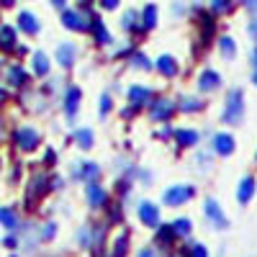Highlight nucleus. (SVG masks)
Wrapping results in <instances>:
<instances>
[{"mask_svg": "<svg viewBox=\"0 0 257 257\" xmlns=\"http://www.w3.org/2000/svg\"><path fill=\"white\" fill-rule=\"evenodd\" d=\"M242 113H244L242 90H231V93L226 95V105H224V113H221V118H224L226 123H237V121L242 118Z\"/></svg>", "mask_w": 257, "mask_h": 257, "instance_id": "nucleus-1", "label": "nucleus"}, {"mask_svg": "<svg viewBox=\"0 0 257 257\" xmlns=\"http://www.w3.org/2000/svg\"><path fill=\"white\" fill-rule=\"evenodd\" d=\"M13 142L18 144V149H21V152H31V149L39 144V134L34 132L31 126H21V128H16Z\"/></svg>", "mask_w": 257, "mask_h": 257, "instance_id": "nucleus-2", "label": "nucleus"}, {"mask_svg": "<svg viewBox=\"0 0 257 257\" xmlns=\"http://www.w3.org/2000/svg\"><path fill=\"white\" fill-rule=\"evenodd\" d=\"M188 198H193V188H190V185H175V188L165 190V196H162V201H165L167 206H180V203H185Z\"/></svg>", "mask_w": 257, "mask_h": 257, "instance_id": "nucleus-3", "label": "nucleus"}, {"mask_svg": "<svg viewBox=\"0 0 257 257\" xmlns=\"http://www.w3.org/2000/svg\"><path fill=\"white\" fill-rule=\"evenodd\" d=\"M62 24L67 26V29H72V31H85V29H90L88 21H85L80 13H75V11H64V13H62Z\"/></svg>", "mask_w": 257, "mask_h": 257, "instance_id": "nucleus-4", "label": "nucleus"}, {"mask_svg": "<svg viewBox=\"0 0 257 257\" xmlns=\"http://www.w3.org/2000/svg\"><path fill=\"white\" fill-rule=\"evenodd\" d=\"M139 219H142V224H147V226H157V224H160V211H157V206H155V203H142V206H139Z\"/></svg>", "mask_w": 257, "mask_h": 257, "instance_id": "nucleus-5", "label": "nucleus"}, {"mask_svg": "<svg viewBox=\"0 0 257 257\" xmlns=\"http://www.w3.org/2000/svg\"><path fill=\"white\" fill-rule=\"evenodd\" d=\"M203 211H206V216L216 224V226H226V219H224V213H221V208H219V203L213 201V198H208L206 203H203Z\"/></svg>", "mask_w": 257, "mask_h": 257, "instance_id": "nucleus-6", "label": "nucleus"}, {"mask_svg": "<svg viewBox=\"0 0 257 257\" xmlns=\"http://www.w3.org/2000/svg\"><path fill=\"white\" fill-rule=\"evenodd\" d=\"M0 49L3 52L16 49V29L8 24H0Z\"/></svg>", "mask_w": 257, "mask_h": 257, "instance_id": "nucleus-7", "label": "nucleus"}, {"mask_svg": "<svg viewBox=\"0 0 257 257\" xmlns=\"http://www.w3.org/2000/svg\"><path fill=\"white\" fill-rule=\"evenodd\" d=\"M77 105H80V88H70L67 98H64V113H67V118H72L77 113Z\"/></svg>", "mask_w": 257, "mask_h": 257, "instance_id": "nucleus-8", "label": "nucleus"}, {"mask_svg": "<svg viewBox=\"0 0 257 257\" xmlns=\"http://www.w3.org/2000/svg\"><path fill=\"white\" fill-rule=\"evenodd\" d=\"M44 193H47V178L44 175H36L31 180V185H29V203H34L39 196H44Z\"/></svg>", "mask_w": 257, "mask_h": 257, "instance_id": "nucleus-9", "label": "nucleus"}, {"mask_svg": "<svg viewBox=\"0 0 257 257\" xmlns=\"http://www.w3.org/2000/svg\"><path fill=\"white\" fill-rule=\"evenodd\" d=\"M18 26L24 29L26 34H36V31H39V21H36V16H34V13L24 11V13L18 16Z\"/></svg>", "mask_w": 257, "mask_h": 257, "instance_id": "nucleus-10", "label": "nucleus"}, {"mask_svg": "<svg viewBox=\"0 0 257 257\" xmlns=\"http://www.w3.org/2000/svg\"><path fill=\"white\" fill-rule=\"evenodd\" d=\"M57 59L62 67H72V62H75V44H62L57 49Z\"/></svg>", "mask_w": 257, "mask_h": 257, "instance_id": "nucleus-11", "label": "nucleus"}, {"mask_svg": "<svg viewBox=\"0 0 257 257\" xmlns=\"http://www.w3.org/2000/svg\"><path fill=\"white\" fill-rule=\"evenodd\" d=\"M254 196V178H242V183H239V193H237V198H239V203H247L249 198Z\"/></svg>", "mask_w": 257, "mask_h": 257, "instance_id": "nucleus-12", "label": "nucleus"}, {"mask_svg": "<svg viewBox=\"0 0 257 257\" xmlns=\"http://www.w3.org/2000/svg\"><path fill=\"white\" fill-rule=\"evenodd\" d=\"M213 149H216L219 155H231L234 152V139L229 134H219L216 139H213Z\"/></svg>", "mask_w": 257, "mask_h": 257, "instance_id": "nucleus-13", "label": "nucleus"}, {"mask_svg": "<svg viewBox=\"0 0 257 257\" xmlns=\"http://www.w3.org/2000/svg\"><path fill=\"white\" fill-rule=\"evenodd\" d=\"M85 196H88L90 206H103V203H105V190H103L100 185H95V183H90V185H88Z\"/></svg>", "mask_w": 257, "mask_h": 257, "instance_id": "nucleus-14", "label": "nucleus"}, {"mask_svg": "<svg viewBox=\"0 0 257 257\" xmlns=\"http://www.w3.org/2000/svg\"><path fill=\"white\" fill-rule=\"evenodd\" d=\"M6 72H8V82L13 85V88H21V85L26 82V72L18 67V64H8L6 67Z\"/></svg>", "mask_w": 257, "mask_h": 257, "instance_id": "nucleus-15", "label": "nucleus"}, {"mask_svg": "<svg viewBox=\"0 0 257 257\" xmlns=\"http://www.w3.org/2000/svg\"><path fill=\"white\" fill-rule=\"evenodd\" d=\"M157 70H160L162 75H167V77H175V75H178V64H175L173 57H165V54H162V57L157 59Z\"/></svg>", "mask_w": 257, "mask_h": 257, "instance_id": "nucleus-16", "label": "nucleus"}, {"mask_svg": "<svg viewBox=\"0 0 257 257\" xmlns=\"http://www.w3.org/2000/svg\"><path fill=\"white\" fill-rule=\"evenodd\" d=\"M170 113H173V103H170V100H157V103L152 105V118H155V121H162V118H167Z\"/></svg>", "mask_w": 257, "mask_h": 257, "instance_id": "nucleus-17", "label": "nucleus"}, {"mask_svg": "<svg viewBox=\"0 0 257 257\" xmlns=\"http://www.w3.org/2000/svg\"><path fill=\"white\" fill-rule=\"evenodd\" d=\"M128 100H132L134 105H144L149 100V90L142 88V85H134V88H128Z\"/></svg>", "mask_w": 257, "mask_h": 257, "instance_id": "nucleus-18", "label": "nucleus"}, {"mask_svg": "<svg viewBox=\"0 0 257 257\" xmlns=\"http://www.w3.org/2000/svg\"><path fill=\"white\" fill-rule=\"evenodd\" d=\"M155 26H157V8L147 6L142 13V29H155Z\"/></svg>", "mask_w": 257, "mask_h": 257, "instance_id": "nucleus-19", "label": "nucleus"}, {"mask_svg": "<svg viewBox=\"0 0 257 257\" xmlns=\"http://www.w3.org/2000/svg\"><path fill=\"white\" fill-rule=\"evenodd\" d=\"M213 88H219V75L213 70H206L201 75V90H213Z\"/></svg>", "mask_w": 257, "mask_h": 257, "instance_id": "nucleus-20", "label": "nucleus"}, {"mask_svg": "<svg viewBox=\"0 0 257 257\" xmlns=\"http://www.w3.org/2000/svg\"><path fill=\"white\" fill-rule=\"evenodd\" d=\"M0 224H3L6 229H16L18 226V216L13 208H0Z\"/></svg>", "mask_w": 257, "mask_h": 257, "instance_id": "nucleus-21", "label": "nucleus"}, {"mask_svg": "<svg viewBox=\"0 0 257 257\" xmlns=\"http://www.w3.org/2000/svg\"><path fill=\"white\" fill-rule=\"evenodd\" d=\"M90 29L95 31V41H98V44H108V41H111L108 31H105V26L100 24L98 18H93V24H90Z\"/></svg>", "mask_w": 257, "mask_h": 257, "instance_id": "nucleus-22", "label": "nucleus"}, {"mask_svg": "<svg viewBox=\"0 0 257 257\" xmlns=\"http://www.w3.org/2000/svg\"><path fill=\"white\" fill-rule=\"evenodd\" d=\"M34 72H36V75H47V72H49V59H47V54H41V52L34 54Z\"/></svg>", "mask_w": 257, "mask_h": 257, "instance_id": "nucleus-23", "label": "nucleus"}, {"mask_svg": "<svg viewBox=\"0 0 257 257\" xmlns=\"http://www.w3.org/2000/svg\"><path fill=\"white\" fill-rule=\"evenodd\" d=\"M75 139L82 149H90L93 147V134H90V128H77L75 132Z\"/></svg>", "mask_w": 257, "mask_h": 257, "instance_id": "nucleus-24", "label": "nucleus"}, {"mask_svg": "<svg viewBox=\"0 0 257 257\" xmlns=\"http://www.w3.org/2000/svg\"><path fill=\"white\" fill-rule=\"evenodd\" d=\"M175 137H178V142H180L183 147H190V144H196V142H198V134H196V132H190V128H180Z\"/></svg>", "mask_w": 257, "mask_h": 257, "instance_id": "nucleus-25", "label": "nucleus"}, {"mask_svg": "<svg viewBox=\"0 0 257 257\" xmlns=\"http://www.w3.org/2000/svg\"><path fill=\"white\" fill-rule=\"evenodd\" d=\"M100 175V167L95 162H85L82 165V180H95Z\"/></svg>", "mask_w": 257, "mask_h": 257, "instance_id": "nucleus-26", "label": "nucleus"}, {"mask_svg": "<svg viewBox=\"0 0 257 257\" xmlns=\"http://www.w3.org/2000/svg\"><path fill=\"white\" fill-rule=\"evenodd\" d=\"M173 234H178V237H188L190 234V221L188 219H178L173 224Z\"/></svg>", "mask_w": 257, "mask_h": 257, "instance_id": "nucleus-27", "label": "nucleus"}, {"mask_svg": "<svg viewBox=\"0 0 257 257\" xmlns=\"http://www.w3.org/2000/svg\"><path fill=\"white\" fill-rule=\"evenodd\" d=\"M198 108H201V100H198V98H183V100H180V111L193 113V111H198Z\"/></svg>", "mask_w": 257, "mask_h": 257, "instance_id": "nucleus-28", "label": "nucleus"}, {"mask_svg": "<svg viewBox=\"0 0 257 257\" xmlns=\"http://www.w3.org/2000/svg\"><path fill=\"white\" fill-rule=\"evenodd\" d=\"M221 54H224L226 59H234V54H237V49H234V41H231L229 36L221 39Z\"/></svg>", "mask_w": 257, "mask_h": 257, "instance_id": "nucleus-29", "label": "nucleus"}, {"mask_svg": "<svg viewBox=\"0 0 257 257\" xmlns=\"http://www.w3.org/2000/svg\"><path fill=\"white\" fill-rule=\"evenodd\" d=\"M173 237H175V234H173V226H160V231H157V239H160V242L170 244V242H173Z\"/></svg>", "mask_w": 257, "mask_h": 257, "instance_id": "nucleus-30", "label": "nucleus"}, {"mask_svg": "<svg viewBox=\"0 0 257 257\" xmlns=\"http://www.w3.org/2000/svg\"><path fill=\"white\" fill-rule=\"evenodd\" d=\"M126 247H128V237H126V234H121L118 242H116V249H113V257H123L126 254Z\"/></svg>", "mask_w": 257, "mask_h": 257, "instance_id": "nucleus-31", "label": "nucleus"}, {"mask_svg": "<svg viewBox=\"0 0 257 257\" xmlns=\"http://www.w3.org/2000/svg\"><path fill=\"white\" fill-rule=\"evenodd\" d=\"M134 21H137V13L134 11H126L123 18H121V26L123 29H134Z\"/></svg>", "mask_w": 257, "mask_h": 257, "instance_id": "nucleus-32", "label": "nucleus"}, {"mask_svg": "<svg viewBox=\"0 0 257 257\" xmlns=\"http://www.w3.org/2000/svg\"><path fill=\"white\" fill-rule=\"evenodd\" d=\"M201 26H203V36L208 39V36L213 34V18H211V16H203V18H201Z\"/></svg>", "mask_w": 257, "mask_h": 257, "instance_id": "nucleus-33", "label": "nucleus"}, {"mask_svg": "<svg viewBox=\"0 0 257 257\" xmlns=\"http://www.w3.org/2000/svg\"><path fill=\"white\" fill-rule=\"evenodd\" d=\"M213 11H216V13H224V11H229L231 8V0H213Z\"/></svg>", "mask_w": 257, "mask_h": 257, "instance_id": "nucleus-34", "label": "nucleus"}, {"mask_svg": "<svg viewBox=\"0 0 257 257\" xmlns=\"http://www.w3.org/2000/svg\"><path fill=\"white\" fill-rule=\"evenodd\" d=\"M134 67L137 70H149V59L144 54H134Z\"/></svg>", "mask_w": 257, "mask_h": 257, "instance_id": "nucleus-35", "label": "nucleus"}, {"mask_svg": "<svg viewBox=\"0 0 257 257\" xmlns=\"http://www.w3.org/2000/svg\"><path fill=\"white\" fill-rule=\"evenodd\" d=\"M108 111H111V98L103 95V98H100V116H105Z\"/></svg>", "mask_w": 257, "mask_h": 257, "instance_id": "nucleus-36", "label": "nucleus"}, {"mask_svg": "<svg viewBox=\"0 0 257 257\" xmlns=\"http://www.w3.org/2000/svg\"><path fill=\"white\" fill-rule=\"evenodd\" d=\"M77 242H80V244H90V229H82V231L77 234Z\"/></svg>", "mask_w": 257, "mask_h": 257, "instance_id": "nucleus-37", "label": "nucleus"}, {"mask_svg": "<svg viewBox=\"0 0 257 257\" xmlns=\"http://www.w3.org/2000/svg\"><path fill=\"white\" fill-rule=\"evenodd\" d=\"M190 257H208V252H206V247H201V244H196L190 249Z\"/></svg>", "mask_w": 257, "mask_h": 257, "instance_id": "nucleus-38", "label": "nucleus"}, {"mask_svg": "<svg viewBox=\"0 0 257 257\" xmlns=\"http://www.w3.org/2000/svg\"><path fill=\"white\" fill-rule=\"evenodd\" d=\"M54 231H57V226H54V224H47V226H44V234H41V237H44V239H52V237H54Z\"/></svg>", "mask_w": 257, "mask_h": 257, "instance_id": "nucleus-39", "label": "nucleus"}, {"mask_svg": "<svg viewBox=\"0 0 257 257\" xmlns=\"http://www.w3.org/2000/svg\"><path fill=\"white\" fill-rule=\"evenodd\" d=\"M103 3V8H108V11H113L116 6H118V0H100Z\"/></svg>", "mask_w": 257, "mask_h": 257, "instance_id": "nucleus-40", "label": "nucleus"}, {"mask_svg": "<svg viewBox=\"0 0 257 257\" xmlns=\"http://www.w3.org/2000/svg\"><path fill=\"white\" fill-rule=\"evenodd\" d=\"M244 6H247L252 13H257V0H244Z\"/></svg>", "mask_w": 257, "mask_h": 257, "instance_id": "nucleus-41", "label": "nucleus"}, {"mask_svg": "<svg viewBox=\"0 0 257 257\" xmlns=\"http://www.w3.org/2000/svg\"><path fill=\"white\" fill-rule=\"evenodd\" d=\"M249 34L257 39V21H252V24H249Z\"/></svg>", "mask_w": 257, "mask_h": 257, "instance_id": "nucleus-42", "label": "nucleus"}, {"mask_svg": "<svg viewBox=\"0 0 257 257\" xmlns=\"http://www.w3.org/2000/svg\"><path fill=\"white\" fill-rule=\"evenodd\" d=\"M3 242H6V247H16V237H6Z\"/></svg>", "mask_w": 257, "mask_h": 257, "instance_id": "nucleus-43", "label": "nucleus"}, {"mask_svg": "<svg viewBox=\"0 0 257 257\" xmlns=\"http://www.w3.org/2000/svg\"><path fill=\"white\" fill-rule=\"evenodd\" d=\"M139 257H155V252H152V249H142Z\"/></svg>", "mask_w": 257, "mask_h": 257, "instance_id": "nucleus-44", "label": "nucleus"}, {"mask_svg": "<svg viewBox=\"0 0 257 257\" xmlns=\"http://www.w3.org/2000/svg\"><path fill=\"white\" fill-rule=\"evenodd\" d=\"M52 3H54V6H57V8H62V6H64V3H67V0H52Z\"/></svg>", "mask_w": 257, "mask_h": 257, "instance_id": "nucleus-45", "label": "nucleus"}, {"mask_svg": "<svg viewBox=\"0 0 257 257\" xmlns=\"http://www.w3.org/2000/svg\"><path fill=\"white\" fill-rule=\"evenodd\" d=\"M0 3H3L6 8H11V6H13V0H0Z\"/></svg>", "mask_w": 257, "mask_h": 257, "instance_id": "nucleus-46", "label": "nucleus"}, {"mask_svg": "<svg viewBox=\"0 0 257 257\" xmlns=\"http://www.w3.org/2000/svg\"><path fill=\"white\" fill-rule=\"evenodd\" d=\"M6 100V90H0V103H3Z\"/></svg>", "mask_w": 257, "mask_h": 257, "instance_id": "nucleus-47", "label": "nucleus"}, {"mask_svg": "<svg viewBox=\"0 0 257 257\" xmlns=\"http://www.w3.org/2000/svg\"><path fill=\"white\" fill-rule=\"evenodd\" d=\"M175 257H188V254H185V249H183V252H180V254H175Z\"/></svg>", "mask_w": 257, "mask_h": 257, "instance_id": "nucleus-48", "label": "nucleus"}, {"mask_svg": "<svg viewBox=\"0 0 257 257\" xmlns=\"http://www.w3.org/2000/svg\"><path fill=\"white\" fill-rule=\"evenodd\" d=\"M254 85H257V72H254Z\"/></svg>", "mask_w": 257, "mask_h": 257, "instance_id": "nucleus-49", "label": "nucleus"}, {"mask_svg": "<svg viewBox=\"0 0 257 257\" xmlns=\"http://www.w3.org/2000/svg\"><path fill=\"white\" fill-rule=\"evenodd\" d=\"M254 64H257V54H254Z\"/></svg>", "mask_w": 257, "mask_h": 257, "instance_id": "nucleus-50", "label": "nucleus"}, {"mask_svg": "<svg viewBox=\"0 0 257 257\" xmlns=\"http://www.w3.org/2000/svg\"><path fill=\"white\" fill-rule=\"evenodd\" d=\"M11 257H16V254H11Z\"/></svg>", "mask_w": 257, "mask_h": 257, "instance_id": "nucleus-51", "label": "nucleus"}]
</instances>
